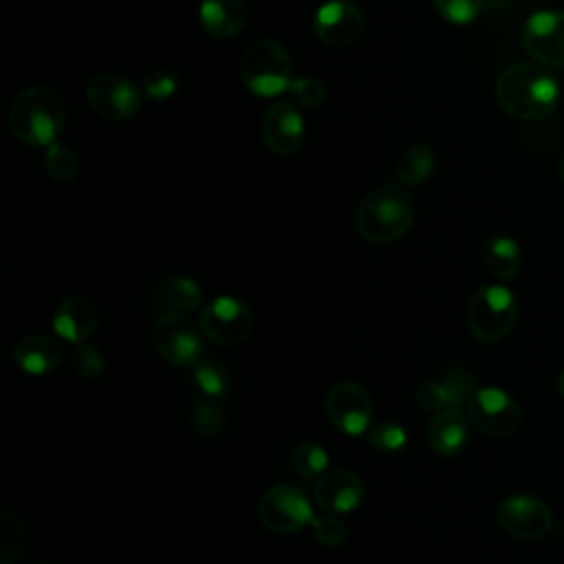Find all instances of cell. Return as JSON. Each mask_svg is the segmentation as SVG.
<instances>
[{"label": "cell", "instance_id": "1", "mask_svg": "<svg viewBox=\"0 0 564 564\" xmlns=\"http://www.w3.org/2000/svg\"><path fill=\"white\" fill-rule=\"evenodd\" d=\"M498 106L518 121H544L560 101V82L538 62H516L496 79Z\"/></svg>", "mask_w": 564, "mask_h": 564}, {"label": "cell", "instance_id": "2", "mask_svg": "<svg viewBox=\"0 0 564 564\" xmlns=\"http://www.w3.org/2000/svg\"><path fill=\"white\" fill-rule=\"evenodd\" d=\"M66 123V104L57 88L35 84L15 95L9 130L24 145H51Z\"/></svg>", "mask_w": 564, "mask_h": 564}, {"label": "cell", "instance_id": "3", "mask_svg": "<svg viewBox=\"0 0 564 564\" xmlns=\"http://www.w3.org/2000/svg\"><path fill=\"white\" fill-rule=\"evenodd\" d=\"M414 223L412 198L399 185H379L357 207V231L364 240L386 245L399 240Z\"/></svg>", "mask_w": 564, "mask_h": 564}, {"label": "cell", "instance_id": "4", "mask_svg": "<svg viewBox=\"0 0 564 564\" xmlns=\"http://www.w3.org/2000/svg\"><path fill=\"white\" fill-rule=\"evenodd\" d=\"M240 77L253 95L278 97L293 82L291 57L273 37H258L240 57Z\"/></svg>", "mask_w": 564, "mask_h": 564}, {"label": "cell", "instance_id": "5", "mask_svg": "<svg viewBox=\"0 0 564 564\" xmlns=\"http://www.w3.org/2000/svg\"><path fill=\"white\" fill-rule=\"evenodd\" d=\"M465 319L478 341L498 344L511 333L518 319V300L502 284L480 286L467 302Z\"/></svg>", "mask_w": 564, "mask_h": 564}, {"label": "cell", "instance_id": "6", "mask_svg": "<svg viewBox=\"0 0 564 564\" xmlns=\"http://www.w3.org/2000/svg\"><path fill=\"white\" fill-rule=\"evenodd\" d=\"M189 317L178 311L161 313L152 324V344L163 361L176 368H192L203 352V335Z\"/></svg>", "mask_w": 564, "mask_h": 564}, {"label": "cell", "instance_id": "7", "mask_svg": "<svg viewBox=\"0 0 564 564\" xmlns=\"http://www.w3.org/2000/svg\"><path fill=\"white\" fill-rule=\"evenodd\" d=\"M258 518L264 529L278 535L297 533L315 520L313 502L295 485H273L258 502Z\"/></svg>", "mask_w": 564, "mask_h": 564}, {"label": "cell", "instance_id": "8", "mask_svg": "<svg viewBox=\"0 0 564 564\" xmlns=\"http://www.w3.org/2000/svg\"><path fill=\"white\" fill-rule=\"evenodd\" d=\"M465 414L476 432L494 438L516 434L522 423V410L518 401L502 388L494 386L478 388L465 405Z\"/></svg>", "mask_w": 564, "mask_h": 564}, {"label": "cell", "instance_id": "9", "mask_svg": "<svg viewBox=\"0 0 564 564\" xmlns=\"http://www.w3.org/2000/svg\"><path fill=\"white\" fill-rule=\"evenodd\" d=\"M198 326L209 341L218 346H236L249 337L253 313L247 302L231 295H218L200 308Z\"/></svg>", "mask_w": 564, "mask_h": 564}, {"label": "cell", "instance_id": "10", "mask_svg": "<svg viewBox=\"0 0 564 564\" xmlns=\"http://www.w3.org/2000/svg\"><path fill=\"white\" fill-rule=\"evenodd\" d=\"M520 42L527 55L546 66H564V11L557 9H538L529 13L522 24Z\"/></svg>", "mask_w": 564, "mask_h": 564}, {"label": "cell", "instance_id": "11", "mask_svg": "<svg viewBox=\"0 0 564 564\" xmlns=\"http://www.w3.org/2000/svg\"><path fill=\"white\" fill-rule=\"evenodd\" d=\"M324 410L330 425L346 436H361L370 430L372 399L366 388L355 381H339L330 386Z\"/></svg>", "mask_w": 564, "mask_h": 564}, {"label": "cell", "instance_id": "12", "mask_svg": "<svg viewBox=\"0 0 564 564\" xmlns=\"http://www.w3.org/2000/svg\"><path fill=\"white\" fill-rule=\"evenodd\" d=\"M88 106L108 121H126L141 108L139 88L115 73H97L86 84Z\"/></svg>", "mask_w": 564, "mask_h": 564}, {"label": "cell", "instance_id": "13", "mask_svg": "<svg viewBox=\"0 0 564 564\" xmlns=\"http://www.w3.org/2000/svg\"><path fill=\"white\" fill-rule=\"evenodd\" d=\"M498 524L516 540H540L553 527L551 509L542 498L529 494L507 496L496 511Z\"/></svg>", "mask_w": 564, "mask_h": 564}, {"label": "cell", "instance_id": "14", "mask_svg": "<svg viewBox=\"0 0 564 564\" xmlns=\"http://www.w3.org/2000/svg\"><path fill=\"white\" fill-rule=\"evenodd\" d=\"M262 143L278 156L295 154L304 143V117L291 101H275L262 112Z\"/></svg>", "mask_w": 564, "mask_h": 564}, {"label": "cell", "instance_id": "15", "mask_svg": "<svg viewBox=\"0 0 564 564\" xmlns=\"http://www.w3.org/2000/svg\"><path fill=\"white\" fill-rule=\"evenodd\" d=\"M313 29L326 46H350L364 33V13L350 0H328L315 11Z\"/></svg>", "mask_w": 564, "mask_h": 564}, {"label": "cell", "instance_id": "16", "mask_svg": "<svg viewBox=\"0 0 564 564\" xmlns=\"http://www.w3.org/2000/svg\"><path fill=\"white\" fill-rule=\"evenodd\" d=\"M476 377L463 366L447 368L438 379L425 381L416 388V403L427 412L445 408H463L476 392Z\"/></svg>", "mask_w": 564, "mask_h": 564}, {"label": "cell", "instance_id": "17", "mask_svg": "<svg viewBox=\"0 0 564 564\" xmlns=\"http://www.w3.org/2000/svg\"><path fill=\"white\" fill-rule=\"evenodd\" d=\"M364 498V480L352 469H328L313 485V502L326 513H350Z\"/></svg>", "mask_w": 564, "mask_h": 564}, {"label": "cell", "instance_id": "18", "mask_svg": "<svg viewBox=\"0 0 564 564\" xmlns=\"http://www.w3.org/2000/svg\"><path fill=\"white\" fill-rule=\"evenodd\" d=\"M99 322V311L95 302L84 295H70L53 313V330L62 341L82 344L95 333Z\"/></svg>", "mask_w": 564, "mask_h": 564}, {"label": "cell", "instance_id": "19", "mask_svg": "<svg viewBox=\"0 0 564 564\" xmlns=\"http://www.w3.org/2000/svg\"><path fill=\"white\" fill-rule=\"evenodd\" d=\"M430 447L441 456H456L469 441V419L460 408L436 412L427 425Z\"/></svg>", "mask_w": 564, "mask_h": 564}, {"label": "cell", "instance_id": "20", "mask_svg": "<svg viewBox=\"0 0 564 564\" xmlns=\"http://www.w3.org/2000/svg\"><path fill=\"white\" fill-rule=\"evenodd\" d=\"M198 22L212 37H236L247 24V7L242 0H203L198 7Z\"/></svg>", "mask_w": 564, "mask_h": 564}, {"label": "cell", "instance_id": "21", "mask_svg": "<svg viewBox=\"0 0 564 564\" xmlns=\"http://www.w3.org/2000/svg\"><path fill=\"white\" fill-rule=\"evenodd\" d=\"M62 357L59 341L46 335H29L13 348V364L26 375H46L62 364Z\"/></svg>", "mask_w": 564, "mask_h": 564}, {"label": "cell", "instance_id": "22", "mask_svg": "<svg viewBox=\"0 0 564 564\" xmlns=\"http://www.w3.org/2000/svg\"><path fill=\"white\" fill-rule=\"evenodd\" d=\"M482 260L494 278L507 282L518 275L522 251L511 236H491L482 247Z\"/></svg>", "mask_w": 564, "mask_h": 564}, {"label": "cell", "instance_id": "23", "mask_svg": "<svg viewBox=\"0 0 564 564\" xmlns=\"http://www.w3.org/2000/svg\"><path fill=\"white\" fill-rule=\"evenodd\" d=\"M436 167V154L430 145L425 143H412L408 145L399 159H397V178L403 183V185H421L423 181H427L432 176Z\"/></svg>", "mask_w": 564, "mask_h": 564}, {"label": "cell", "instance_id": "24", "mask_svg": "<svg viewBox=\"0 0 564 564\" xmlns=\"http://www.w3.org/2000/svg\"><path fill=\"white\" fill-rule=\"evenodd\" d=\"M159 302L170 311L187 313V311L200 308L203 291H200V284L196 280L185 278V275H176V278H170L167 282L161 284Z\"/></svg>", "mask_w": 564, "mask_h": 564}, {"label": "cell", "instance_id": "25", "mask_svg": "<svg viewBox=\"0 0 564 564\" xmlns=\"http://www.w3.org/2000/svg\"><path fill=\"white\" fill-rule=\"evenodd\" d=\"M192 381L198 390V394L223 401L231 394V375L212 359H198L192 366Z\"/></svg>", "mask_w": 564, "mask_h": 564}, {"label": "cell", "instance_id": "26", "mask_svg": "<svg viewBox=\"0 0 564 564\" xmlns=\"http://www.w3.org/2000/svg\"><path fill=\"white\" fill-rule=\"evenodd\" d=\"M29 546V529L11 511H0V564H13Z\"/></svg>", "mask_w": 564, "mask_h": 564}, {"label": "cell", "instance_id": "27", "mask_svg": "<svg viewBox=\"0 0 564 564\" xmlns=\"http://www.w3.org/2000/svg\"><path fill=\"white\" fill-rule=\"evenodd\" d=\"M225 416L218 405V401L207 399V397H196L189 410V427L194 430L196 436L200 438H216L223 432Z\"/></svg>", "mask_w": 564, "mask_h": 564}, {"label": "cell", "instance_id": "28", "mask_svg": "<svg viewBox=\"0 0 564 564\" xmlns=\"http://www.w3.org/2000/svg\"><path fill=\"white\" fill-rule=\"evenodd\" d=\"M44 167L46 174L55 181V183H73L79 174V159L75 154V150L66 143H51L46 145V154H44Z\"/></svg>", "mask_w": 564, "mask_h": 564}, {"label": "cell", "instance_id": "29", "mask_svg": "<svg viewBox=\"0 0 564 564\" xmlns=\"http://www.w3.org/2000/svg\"><path fill=\"white\" fill-rule=\"evenodd\" d=\"M330 456L317 443H302L293 449V467L304 478H319L328 471Z\"/></svg>", "mask_w": 564, "mask_h": 564}, {"label": "cell", "instance_id": "30", "mask_svg": "<svg viewBox=\"0 0 564 564\" xmlns=\"http://www.w3.org/2000/svg\"><path fill=\"white\" fill-rule=\"evenodd\" d=\"M70 364H73L75 372L82 379H88V381L99 379L104 375V370H106L104 352L95 344H90V341H82V344L73 346Z\"/></svg>", "mask_w": 564, "mask_h": 564}, {"label": "cell", "instance_id": "31", "mask_svg": "<svg viewBox=\"0 0 564 564\" xmlns=\"http://www.w3.org/2000/svg\"><path fill=\"white\" fill-rule=\"evenodd\" d=\"M368 445L377 452H401L408 445V430L397 421H383L368 430Z\"/></svg>", "mask_w": 564, "mask_h": 564}, {"label": "cell", "instance_id": "32", "mask_svg": "<svg viewBox=\"0 0 564 564\" xmlns=\"http://www.w3.org/2000/svg\"><path fill=\"white\" fill-rule=\"evenodd\" d=\"M436 13L452 24H469L478 18L485 0H432Z\"/></svg>", "mask_w": 564, "mask_h": 564}, {"label": "cell", "instance_id": "33", "mask_svg": "<svg viewBox=\"0 0 564 564\" xmlns=\"http://www.w3.org/2000/svg\"><path fill=\"white\" fill-rule=\"evenodd\" d=\"M311 533L317 544L328 549L341 546L348 540V527L335 516H315L311 522Z\"/></svg>", "mask_w": 564, "mask_h": 564}, {"label": "cell", "instance_id": "34", "mask_svg": "<svg viewBox=\"0 0 564 564\" xmlns=\"http://www.w3.org/2000/svg\"><path fill=\"white\" fill-rule=\"evenodd\" d=\"M289 93L293 104L302 108H319L326 99V88L317 77H293Z\"/></svg>", "mask_w": 564, "mask_h": 564}, {"label": "cell", "instance_id": "35", "mask_svg": "<svg viewBox=\"0 0 564 564\" xmlns=\"http://www.w3.org/2000/svg\"><path fill=\"white\" fill-rule=\"evenodd\" d=\"M143 90L148 97H152L156 101L170 99L178 90V75L170 68H156L145 75Z\"/></svg>", "mask_w": 564, "mask_h": 564}, {"label": "cell", "instance_id": "36", "mask_svg": "<svg viewBox=\"0 0 564 564\" xmlns=\"http://www.w3.org/2000/svg\"><path fill=\"white\" fill-rule=\"evenodd\" d=\"M557 176L564 181V154H562L560 161H557Z\"/></svg>", "mask_w": 564, "mask_h": 564}, {"label": "cell", "instance_id": "37", "mask_svg": "<svg viewBox=\"0 0 564 564\" xmlns=\"http://www.w3.org/2000/svg\"><path fill=\"white\" fill-rule=\"evenodd\" d=\"M557 390H560V397L564 399V370L560 372V379H557Z\"/></svg>", "mask_w": 564, "mask_h": 564}, {"label": "cell", "instance_id": "38", "mask_svg": "<svg viewBox=\"0 0 564 564\" xmlns=\"http://www.w3.org/2000/svg\"><path fill=\"white\" fill-rule=\"evenodd\" d=\"M42 564H46V562H42Z\"/></svg>", "mask_w": 564, "mask_h": 564}]
</instances>
